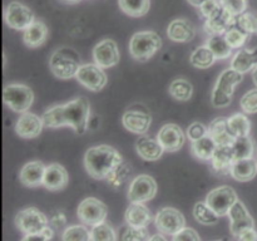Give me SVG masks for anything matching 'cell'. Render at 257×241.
I'll use <instances>...</instances> for the list:
<instances>
[{"instance_id": "cell-41", "label": "cell", "mask_w": 257, "mask_h": 241, "mask_svg": "<svg viewBox=\"0 0 257 241\" xmlns=\"http://www.w3.org/2000/svg\"><path fill=\"white\" fill-rule=\"evenodd\" d=\"M150 238L147 227H133L127 225L122 228L118 241H150Z\"/></svg>"}, {"instance_id": "cell-49", "label": "cell", "mask_w": 257, "mask_h": 241, "mask_svg": "<svg viewBox=\"0 0 257 241\" xmlns=\"http://www.w3.org/2000/svg\"><path fill=\"white\" fill-rule=\"evenodd\" d=\"M238 241H257V230L255 227H251L240 233L237 237Z\"/></svg>"}, {"instance_id": "cell-3", "label": "cell", "mask_w": 257, "mask_h": 241, "mask_svg": "<svg viewBox=\"0 0 257 241\" xmlns=\"http://www.w3.org/2000/svg\"><path fill=\"white\" fill-rule=\"evenodd\" d=\"M243 74L233 68H227L218 75L211 93V103L215 108H225L232 102L235 88L242 82Z\"/></svg>"}, {"instance_id": "cell-11", "label": "cell", "mask_w": 257, "mask_h": 241, "mask_svg": "<svg viewBox=\"0 0 257 241\" xmlns=\"http://www.w3.org/2000/svg\"><path fill=\"white\" fill-rule=\"evenodd\" d=\"M155 223L161 233L173 236L186 227V218L177 208L163 207L156 215Z\"/></svg>"}, {"instance_id": "cell-39", "label": "cell", "mask_w": 257, "mask_h": 241, "mask_svg": "<svg viewBox=\"0 0 257 241\" xmlns=\"http://www.w3.org/2000/svg\"><path fill=\"white\" fill-rule=\"evenodd\" d=\"M225 37L232 49H240V48H242L246 44V42L250 38V34L241 29L240 27H237V25L236 27L233 25L225 33Z\"/></svg>"}, {"instance_id": "cell-36", "label": "cell", "mask_w": 257, "mask_h": 241, "mask_svg": "<svg viewBox=\"0 0 257 241\" xmlns=\"http://www.w3.org/2000/svg\"><path fill=\"white\" fill-rule=\"evenodd\" d=\"M231 147H232L235 161L253 157V152H255V143H253L252 138H251L250 136L237 137Z\"/></svg>"}, {"instance_id": "cell-47", "label": "cell", "mask_w": 257, "mask_h": 241, "mask_svg": "<svg viewBox=\"0 0 257 241\" xmlns=\"http://www.w3.org/2000/svg\"><path fill=\"white\" fill-rule=\"evenodd\" d=\"M172 241H201V237L195 228L185 227L172 236Z\"/></svg>"}, {"instance_id": "cell-12", "label": "cell", "mask_w": 257, "mask_h": 241, "mask_svg": "<svg viewBox=\"0 0 257 241\" xmlns=\"http://www.w3.org/2000/svg\"><path fill=\"white\" fill-rule=\"evenodd\" d=\"M157 182L150 175H140L132 180L128 187V200L131 202L145 203L152 200L157 193Z\"/></svg>"}, {"instance_id": "cell-5", "label": "cell", "mask_w": 257, "mask_h": 241, "mask_svg": "<svg viewBox=\"0 0 257 241\" xmlns=\"http://www.w3.org/2000/svg\"><path fill=\"white\" fill-rule=\"evenodd\" d=\"M162 48V38L156 32L145 30L132 35L130 40V53L138 62H147Z\"/></svg>"}, {"instance_id": "cell-25", "label": "cell", "mask_w": 257, "mask_h": 241, "mask_svg": "<svg viewBox=\"0 0 257 241\" xmlns=\"http://www.w3.org/2000/svg\"><path fill=\"white\" fill-rule=\"evenodd\" d=\"M208 133L215 140L217 146H232L237 138L231 131L227 118L225 117L215 118L208 127Z\"/></svg>"}, {"instance_id": "cell-27", "label": "cell", "mask_w": 257, "mask_h": 241, "mask_svg": "<svg viewBox=\"0 0 257 241\" xmlns=\"http://www.w3.org/2000/svg\"><path fill=\"white\" fill-rule=\"evenodd\" d=\"M230 175L238 182H248L257 175V161L252 158L237 160L231 167Z\"/></svg>"}, {"instance_id": "cell-30", "label": "cell", "mask_w": 257, "mask_h": 241, "mask_svg": "<svg viewBox=\"0 0 257 241\" xmlns=\"http://www.w3.org/2000/svg\"><path fill=\"white\" fill-rule=\"evenodd\" d=\"M217 143L215 142L212 137L208 133L207 136L202 137L201 140L192 142L191 150L195 157H197L201 161H211L213 155H215L216 150H217Z\"/></svg>"}, {"instance_id": "cell-14", "label": "cell", "mask_w": 257, "mask_h": 241, "mask_svg": "<svg viewBox=\"0 0 257 241\" xmlns=\"http://www.w3.org/2000/svg\"><path fill=\"white\" fill-rule=\"evenodd\" d=\"M93 59L95 64L103 69L112 68L118 64L120 59L119 49L113 39H103L93 48Z\"/></svg>"}, {"instance_id": "cell-4", "label": "cell", "mask_w": 257, "mask_h": 241, "mask_svg": "<svg viewBox=\"0 0 257 241\" xmlns=\"http://www.w3.org/2000/svg\"><path fill=\"white\" fill-rule=\"evenodd\" d=\"M80 58L74 49L62 47L55 50L49 59V68L59 79H70L77 75L80 68Z\"/></svg>"}, {"instance_id": "cell-55", "label": "cell", "mask_w": 257, "mask_h": 241, "mask_svg": "<svg viewBox=\"0 0 257 241\" xmlns=\"http://www.w3.org/2000/svg\"><path fill=\"white\" fill-rule=\"evenodd\" d=\"M252 80H253V83H255V85L257 87V67L253 68V70H252Z\"/></svg>"}, {"instance_id": "cell-23", "label": "cell", "mask_w": 257, "mask_h": 241, "mask_svg": "<svg viewBox=\"0 0 257 241\" xmlns=\"http://www.w3.org/2000/svg\"><path fill=\"white\" fill-rule=\"evenodd\" d=\"M125 223L133 227H147L153 220L150 208L145 203L131 202L124 213Z\"/></svg>"}, {"instance_id": "cell-19", "label": "cell", "mask_w": 257, "mask_h": 241, "mask_svg": "<svg viewBox=\"0 0 257 241\" xmlns=\"http://www.w3.org/2000/svg\"><path fill=\"white\" fill-rule=\"evenodd\" d=\"M167 37L175 43H188L196 37V28L185 18L175 19L168 25Z\"/></svg>"}, {"instance_id": "cell-38", "label": "cell", "mask_w": 257, "mask_h": 241, "mask_svg": "<svg viewBox=\"0 0 257 241\" xmlns=\"http://www.w3.org/2000/svg\"><path fill=\"white\" fill-rule=\"evenodd\" d=\"M90 241H118L117 232L109 223L104 221V222L92 226Z\"/></svg>"}, {"instance_id": "cell-6", "label": "cell", "mask_w": 257, "mask_h": 241, "mask_svg": "<svg viewBox=\"0 0 257 241\" xmlns=\"http://www.w3.org/2000/svg\"><path fill=\"white\" fill-rule=\"evenodd\" d=\"M3 99L12 110L25 113L34 102V93L28 85L22 83H10L3 89Z\"/></svg>"}, {"instance_id": "cell-43", "label": "cell", "mask_w": 257, "mask_h": 241, "mask_svg": "<svg viewBox=\"0 0 257 241\" xmlns=\"http://www.w3.org/2000/svg\"><path fill=\"white\" fill-rule=\"evenodd\" d=\"M240 107L243 113L255 114L257 113V88L246 92L240 100Z\"/></svg>"}, {"instance_id": "cell-13", "label": "cell", "mask_w": 257, "mask_h": 241, "mask_svg": "<svg viewBox=\"0 0 257 241\" xmlns=\"http://www.w3.org/2000/svg\"><path fill=\"white\" fill-rule=\"evenodd\" d=\"M78 82L92 92H100L107 84V74L104 69L95 63L82 64L75 75Z\"/></svg>"}, {"instance_id": "cell-32", "label": "cell", "mask_w": 257, "mask_h": 241, "mask_svg": "<svg viewBox=\"0 0 257 241\" xmlns=\"http://www.w3.org/2000/svg\"><path fill=\"white\" fill-rule=\"evenodd\" d=\"M193 217L201 225H216L220 216L207 205L206 201H198L193 206Z\"/></svg>"}, {"instance_id": "cell-42", "label": "cell", "mask_w": 257, "mask_h": 241, "mask_svg": "<svg viewBox=\"0 0 257 241\" xmlns=\"http://www.w3.org/2000/svg\"><path fill=\"white\" fill-rule=\"evenodd\" d=\"M236 25L248 34H257V15L251 12H245L236 18Z\"/></svg>"}, {"instance_id": "cell-33", "label": "cell", "mask_w": 257, "mask_h": 241, "mask_svg": "<svg viewBox=\"0 0 257 241\" xmlns=\"http://www.w3.org/2000/svg\"><path fill=\"white\" fill-rule=\"evenodd\" d=\"M206 45L212 50L216 59H227L232 54V48L230 47V44L226 40L225 34L210 35Z\"/></svg>"}, {"instance_id": "cell-54", "label": "cell", "mask_w": 257, "mask_h": 241, "mask_svg": "<svg viewBox=\"0 0 257 241\" xmlns=\"http://www.w3.org/2000/svg\"><path fill=\"white\" fill-rule=\"evenodd\" d=\"M150 241H167L166 240V237L163 236V233H155V235L151 236Z\"/></svg>"}, {"instance_id": "cell-15", "label": "cell", "mask_w": 257, "mask_h": 241, "mask_svg": "<svg viewBox=\"0 0 257 241\" xmlns=\"http://www.w3.org/2000/svg\"><path fill=\"white\" fill-rule=\"evenodd\" d=\"M163 150L167 152H177L183 147L186 142V135L182 128L175 123H166L162 126L157 136Z\"/></svg>"}, {"instance_id": "cell-51", "label": "cell", "mask_w": 257, "mask_h": 241, "mask_svg": "<svg viewBox=\"0 0 257 241\" xmlns=\"http://www.w3.org/2000/svg\"><path fill=\"white\" fill-rule=\"evenodd\" d=\"M22 241H50V240H48L42 232H39V233H27V235H24V237L22 238Z\"/></svg>"}, {"instance_id": "cell-37", "label": "cell", "mask_w": 257, "mask_h": 241, "mask_svg": "<svg viewBox=\"0 0 257 241\" xmlns=\"http://www.w3.org/2000/svg\"><path fill=\"white\" fill-rule=\"evenodd\" d=\"M228 126H230L231 131L236 137H245V136H250L251 132V122L246 114L243 113H235L227 118Z\"/></svg>"}, {"instance_id": "cell-44", "label": "cell", "mask_w": 257, "mask_h": 241, "mask_svg": "<svg viewBox=\"0 0 257 241\" xmlns=\"http://www.w3.org/2000/svg\"><path fill=\"white\" fill-rule=\"evenodd\" d=\"M128 175H130V168H128V166H125L124 163H122V165L118 166V167L108 176L107 180L110 186H113L114 188H118L123 185V182H124L125 180H127Z\"/></svg>"}, {"instance_id": "cell-28", "label": "cell", "mask_w": 257, "mask_h": 241, "mask_svg": "<svg viewBox=\"0 0 257 241\" xmlns=\"http://www.w3.org/2000/svg\"><path fill=\"white\" fill-rule=\"evenodd\" d=\"M233 162H235V156L231 146H218L211 160L212 168L221 175H230Z\"/></svg>"}, {"instance_id": "cell-50", "label": "cell", "mask_w": 257, "mask_h": 241, "mask_svg": "<svg viewBox=\"0 0 257 241\" xmlns=\"http://www.w3.org/2000/svg\"><path fill=\"white\" fill-rule=\"evenodd\" d=\"M50 223H52L55 228H60L67 223V217H65V215L63 212H57L53 215Z\"/></svg>"}, {"instance_id": "cell-45", "label": "cell", "mask_w": 257, "mask_h": 241, "mask_svg": "<svg viewBox=\"0 0 257 241\" xmlns=\"http://www.w3.org/2000/svg\"><path fill=\"white\" fill-rule=\"evenodd\" d=\"M221 7L235 17L245 13L247 8V0H220Z\"/></svg>"}, {"instance_id": "cell-2", "label": "cell", "mask_w": 257, "mask_h": 241, "mask_svg": "<svg viewBox=\"0 0 257 241\" xmlns=\"http://www.w3.org/2000/svg\"><path fill=\"white\" fill-rule=\"evenodd\" d=\"M123 163V157L115 148L107 145L88 148L84 155V167L95 180H104Z\"/></svg>"}, {"instance_id": "cell-53", "label": "cell", "mask_w": 257, "mask_h": 241, "mask_svg": "<svg viewBox=\"0 0 257 241\" xmlns=\"http://www.w3.org/2000/svg\"><path fill=\"white\" fill-rule=\"evenodd\" d=\"M187 2L190 3L191 5H193V7L201 8L203 4H205V3H207L208 0H187Z\"/></svg>"}, {"instance_id": "cell-29", "label": "cell", "mask_w": 257, "mask_h": 241, "mask_svg": "<svg viewBox=\"0 0 257 241\" xmlns=\"http://www.w3.org/2000/svg\"><path fill=\"white\" fill-rule=\"evenodd\" d=\"M255 67H257V48L237 50L231 60V68L242 74L253 70Z\"/></svg>"}, {"instance_id": "cell-20", "label": "cell", "mask_w": 257, "mask_h": 241, "mask_svg": "<svg viewBox=\"0 0 257 241\" xmlns=\"http://www.w3.org/2000/svg\"><path fill=\"white\" fill-rule=\"evenodd\" d=\"M236 18L237 17L232 15L231 13H228L227 10H225L221 7L216 14H213L212 17L206 19L205 30L210 35L225 34L231 27H233L236 24Z\"/></svg>"}, {"instance_id": "cell-40", "label": "cell", "mask_w": 257, "mask_h": 241, "mask_svg": "<svg viewBox=\"0 0 257 241\" xmlns=\"http://www.w3.org/2000/svg\"><path fill=\"white\" fill-rule=\"evenodd\" d=\"M62 241H90V231L84 225L68 226L63 231Z\"/></svg>"}, {"instance_id": "cell-8", "label": "cell", "mask_w": 257, "mask_h": 241, "mask_svg": "<svg viewBox=\"0 0 257 241\" xmlns=\"http://www.w3.org/2000/svg\"><path fill=\"white\" fill-rule=\"evenodd\" d=\"M237 200V193H236V191L231 186H220V187H216L213 190H211L207 193V196H206V202H207V205L220 217L227 216L231 207L235 205Z\"/></svg>"}, {"instance_id": "cell-35", "label": "cell", "mask_w": 257, "mask_h": 241, "mask_svg": "<svg viewBox=\"0 0 257 241\" xmlns=\"http://www.w3.org/2000/svg\"><path fill=\"white\" fill-rule=\"evenodd\" d=\"M171 97L180 102H187L193 94V85L185 78H177L170 85Z\"/></svg>"}, {"instance_id": "cell-52", "label": "cell", "mask_w": 257, "mask_h": 241, "mask_svg": "<svg viewBox=\"0 0 257 241\" xmlns=\"http://www.w3.org/2000/svg\"><path fill=\"white\" fill-rule=\"evenodd\" d=\"M42 233H43V235L45 236V237L48 238V240H52V238H53V236H54V230H53V228L50 227L49 225H48L47 227H45L44 230L42 231Z\"/></svg>"}, {"instance_id": "cell-22", "label": "cell", "mask_w": 257, "mask_h": 241, "mask_svg": "<svg viewBox=\"0 0 257 241\" xmlns=\"http://www.w3.org/2000/svg\"><path fill=\"white\" fill-rule=\"evenodd\" d=\"M136 151L141 158H143L145 161H150V162L158 161L165 152L158 138L150 137L147 135L141 136L136 141Z\"/></svg>"}, {"instance_id": "cell-9", "label": "cell", "mask_w": 257, "mask_h": 241, "mask_svg": "<svg viewBox=\"0 0 257 241\" xmlns=\"http://www.w3.org/2000/svg\"><path fill=\"white\" fill-rule=\"evenodd\" d=\"M108 215L105 203L95 197H87L78 205L77 216L84 225L95 226L104 222Z\"/></svg>"}, {"instance_id": "cell-34", "label": "cell", "mask_w": 257, "mask_h": 241, "mask_svg": "<svg viewBox=\"0 0 257 241\" xmlns=\"http://www.w3.org/2000/svg\"><path fill=\"white\" fill-rule=\"evenodd\" d=\"M190 62L198 69H207L216 62V57L207 45H202L193 50L190 57Z\"/></svg>"}, {"instance_id": "cell-31", "label": "cell", "mask_w": 257, "mask_h": 241, "mask_svg": "<svg viewBox=\"0 0 257 241\" xmlns=\"http://www.w3.org/2000/svg\"><path fill=\"white\" fill-rule=\"evenodd\" d=\"M119 9L132 18L145 17L151 8V0H118Z\"/></svg>"}, {"instance_id": "cell-24", "label": "cell", "mask_w": 257, "mask_h": 241, "mask_svg": "<svg viewBox=\"0 0 257 241\" xmlns=\"http://www.w3.org/2000/svg\"><path fill=\"white\" fill-rule=\"evenodd\" d=\"M45 166L40 161H30L25 163L19 172V180L27 187H37L43 185Z\"/></svg>"}, {"instance_id": "cell-1", "label": "cell", "mask_w": 257, "mask_h": 241, "mask_svg": "<svg viewBox=\"0 0 257 241\" xmlns=\"http://www.w3.org/2000/svg\"><path fill=\"white\" fill-rule=\"evenodd\" d=\"M90 105L85 97H78L65 104H55L43 113V122L48 128L72 127L78 135H83L88 128Z\"/></svg>"}, {"instance_id": "cell-17", "label": "cell", "mask_w": 257, "mask_h": 241, "mask_svg": "<svg viewBox=\"0 0 257 241\" xmlns=\"http://www.w3.org/2000/svg\"><path fill=\"white\" fill-rule=\"evenodd\" d=\"M122 123L127 131L135 135L143 136L148 132L152 123V117L147 110L131 108L123 113Z\"/></svg>"}, {"instance_id": "cell-46", "label": "cell", "mask_w": 257, "mask_h": 241, "mask_svg": "<svg viewBox=\"0 0 257 241\" xmlns=\"http://www.w3.org/2000/svg\"><path fill=\"white\" fill-rule=\"evenodd\" d=\"M186 135H187V137L190 138L191 142H195V141L201 140V138L208 135V128L206 127L203 123L193 122L192 125L187 128Z\"/></svg>"}, {"instance_id": "cell-56", "label": "cell", "mask_w": 257, "mask_h": 241, "mask_svg": "<svg viewBox=\"0 0 257 241\" xmlns=\"http://www.w3.org/2000/svg\"><path fill=\"white\" fill-rule=\"evenodd\" d=\"M59 2L64 3V4H77V3H79L80 0H59Z\"/></svg>"}, {"instance_id": "cell-10", "label": "cell", "mask_w": 257, "mask_h": 241, "mask_svg": "<svg viewBox=\"0 0 257 241\" xmlns=\"http://www.w3.org/2000/svg\"><path fill=\"white\" fill-rule=\"evenodd\" d=\"M4 20L8 27L19 32H24L35 22L32 9L19 2H12L5 7Z\"/></svg>"}, {"instance_id": "cell-26", "label": "cell", "mask_w": 257, "mask_h": 241, "mask_svg": "<svg viewBox=\"0 0 257 241\" xmlns=\"http://www.w3.org/2000/svg\"><path fill=\"white\" fill-rule=\"evenodd\" d=\"M48 34H49V30H48L47 24L40 20H35L30 27H28L23 32V42L29 48L42 47L47 42Z\"/></svg>"}, {"instance_id": "cell-7", "label": "cell", "mask_w": 257, "mask_h": 241, "mask_svg": "<svg viewBox=\"0 0 257 241\" xmlns=\"http://www.w3.org/2000/svg\"><path fill=\"white\" fill-rule=\"evenodd\" d=\"M15 226L24 235L39 233L48 226V217L37 207H27L20 210L15 216Z\"/></svg>"}, {"instance_id": "cell-16", "label": "cell", "mask_w": 257, "mask_h": 241, "mask_svg": "<svg viewBox=\"0 0 257 241\" xmlns=\"http://www.w3.org/2000/svg\"><path fill=\"white\" fill-rule=\"evenodd\" d=\"M227 216L230 217V231L236 238L240 236L241 232H243L247 228L255 227L253 217L250 215L245 203L241 202L240 200L236 201V203L231 207Z\"/></svg>"}, {"instance_id": "cell-48", "label": "cell", "mask_w": 257, "mask_h": 241, "mask_svg": "<svg viewBox=\"0 0 257 241\" xmlns=\"http://www.w3.org/2000/svg\"><path fill=\"white\" fill-rule=\"evenodd\" d=\"M220 8L221 4L218 2H216V0H208L207 3H205V4L200 8V10L201 14H202L206 19H208V18L212 17L213 14H216Z\"/></svg>"}, {"instance_id": "cell-21", "label": "cell", "mask_w": 257, "mask_h": 241, "mask_svg": "<svg viewBox=\"0 0 257 241\" xmlns=\"http://www.w3.org/2000/svg\"><path fill=\"white\" fill-rule=\"evenodd\" d=\"M69 176L67 170L59 163H50L45 167L43 186L49 191H60L67 187Z\"/></svg>"}, {"instance_id": "cell-18", "label": "cell", "mask_w": 257, "mask_h": 241, "mask_svg": "<svg viewBox=\"0 0 257 241\" xmlns=\"http://www.w3.org/2000/svg\"><path fill=\"white\" fill-rule=\"evenodd\" d=\"M43 127H45L43 118H40L35 113L25 112L22 113L20 117L18 118L17 125H15V132L19 137L30 140V138L38 137L42 133Z\"/></svg>"}]
</instances>
